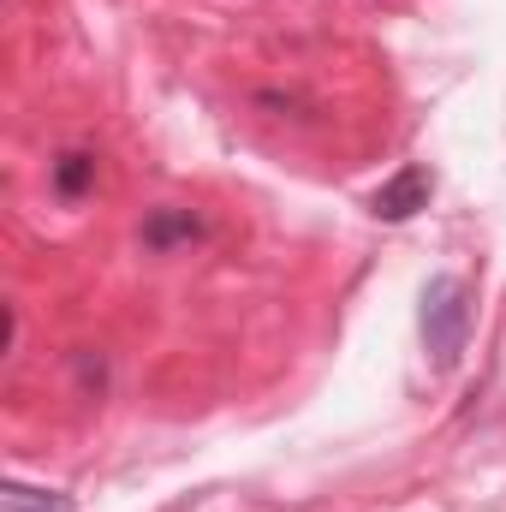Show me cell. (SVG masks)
I'll return each mask as SVG.
<instances>
[{"mask_svg":"<svg viewBox=\"0 0 506 512\" xmlns=\"http://www.w3.org/2000/svg\"><path fill=\"white\" fill-rule=\"evenodd\" d=\"M137 239H143V251H155V256L185 251V245L203 239V215H191V209H149L143 227H137Z\"/></svg>","mask_w":506,"mask_h":512,"instance_id":"cell-3","label":"cell"},{"mask_svg":"<svg viewBox=\"0 0 506 512\" xmlns=\"http://www.w3.org/2000/svg\"><path fill=\"white\" fill-rule=\"evenodd\" d=\"M429 191H435L429 167H417V161H411V167H399L376 197H370V209H376V221H411L417 209H429Z\"/></svg>","mask_w":506,"mask_h":512,"instance_id":"cell-2","label":"cell"},{"mask_svg":"<svg viewBox=\"0 0 506 512\" xmlns=\"http://www.w3.org/2000/svg\"><path fill=\"white\" fill-rule=\"evenodd\" d=\"M48 185H54L60 203L90 197V191H96V155H90V149H60V155L48 161Z\"/></svg>","mask_w":506,"mask_h":512,"instance_id":"cell-4","label":"cell"},{"mask_svg":"<svg viewBox=\"0 0 506 512\" xmlns=\"http://www.w3.org/2000/svg\"><path fill=\"white\" fill-rule=\"evenodd\" d=\"M6 512H66L60 495H36V489H12V507Z\"/></svg>","mask_w":506,"mask_h":512,"instance_id":"cell-5","label":"cell"},{"mask_svg":"<svg viewBox=\"0 0 506 512\" xmlns=\"http://www.w3.org/2000/svg\"><path fill=\"white\" fill-rule=\"evenodd\" d=\"M417 334H423V352H429V364L441 376L459 370V358L471 346V286L459 274H429L423 310H417Z\"/></svg>","mask_w":506,"mask_h":512,"instance_id":"cell-1","label":"cell"}]
</instances>
